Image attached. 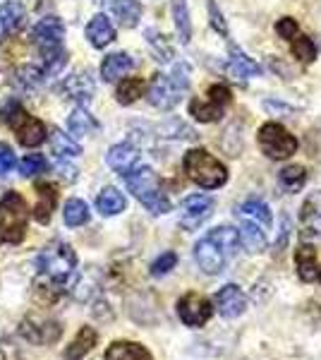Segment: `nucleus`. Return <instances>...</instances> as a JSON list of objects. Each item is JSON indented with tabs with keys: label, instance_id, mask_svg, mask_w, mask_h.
<instances>
[{
	"label": "nucleus",
	"instance_id": "obj_22",
	"mask_svg": "<svg viewBox=\"0 0 321 360\" xmlns=\"http://www.w3.org/2000/svg\"><path fill=\"white\" fill-rule=\"evenodd\" d=\"M96 341H98V332L94 327H81L77 336L72 339V344L65 348V360H81L96 346Z\"/></svg>",
	"mask_w": 321,
	"mask_h": 360
},
{
	"label": "nucleus",
	"instance_id": "obj_12",
	"mask_svg": "<svg viewBox=\"0 0 321 360\" xmlns=\"http://www.w3.org/2000/svg\"><path fill=\"white\" fill-rule=\"evenodd\" d=\"M214 197L209 195H190L188 200L180 205V226L185 231H197L214 214Z\"/></svg>",
	"mask_w": 321,
	"mask_h": 360
},
{
	"label": "nucleus",
	"instance_id": "obj_10",
	"mask_svg": "<svg viewBox=\"0 0 321 360\" xmlns=\"http://www.w3.org/2000/svg\"><path fill=\"white\" fill-rule=\"evenodd\" d=\"M300 240L302 245H321V190H314L300 209Z\"/></svg>",
	"mask_w": 321,
	"mask_h": 360
},
{
	"label": "nucleus",
	"instance_id": "obj_4",
	"mask_svg": "<svg viewBox=\"0 0 321 360\" xmlns=\"http://www.w3.org/2000/svg\"><path fill=\"white\" fill-rule=\"evenodd\" d=\"M39 274H44L53 286L60 288L63 283H67L77 271V255L67 243H51L48 248H44L37 257Z\"/></svg>",
	"mask_w": 321,
	"mask_h": 360
},
{
	"label": "nucleus",
	"instance_id": "obj_35",
	"mask_svg": "<svg viewBox=\"0 0 321 360\" xmlns=\"http://www.w3.org/2000/svg\"><path fill=\"white\" fill-rule=\"evenodd\" d=\"M173 17H175V27H178L180 41L190 44L192 25H190V13H188V3H185V0H173Z\"/></svg>",
	"mask_w": 321,
	"mask_h": 360
},
{
	"label": "nucleus",
	"instance_id": "obj_43",
	"mask_svg": "<svg viewBox=\"0 0 321 360\" xmlns=\"http://www.w3.org/2000/svg\"><path fill=\"white\" fill-rule=\"evenodd\" d=\"M211 17H214V27L221 29V32L225 34V27H223V20H221V15H216V5L211 3Z\"/></svg>",
	"mask_w": 321,
	"mask_h": 360
},
{
	"label": "nucleus",
	"instance_id": "obj_7",
	"mask_svg": "<svg viewBox=\"0 0 321 360\" xmlns=\"http://www.w3.org/2000/svg\"><path fill=\"white\" fill-rule=\"evenodd\" d=\"M3 120L13 127L17 142L22 147H39L46 139V125L39 118L27 113V108L20 101H10L3 108Z\"/></svg>",
	"mask_w": 321,
	"mask_h": 360
},
{
	"label": "nucleus",
	"instance_id": "obj_38",
	"mask_svg": "<svg viewBox=\"0 0 321 360\" xmlns=\"http://www.w3.org/2000/svg\"><path fill=\"white\" fill-rule=\"evenodd\" d=\"M175 264H178V255H175V252H163L161 257L151 264V276H166Z\"/></svg>",
	"mask_w": 321,
	"mask_h": 360
},
{
	"label": "nucleus",
	"instance_id": "obj_8",
	"mask_svg": "<svg viewBox=\"0 0 321 360\" xmlns=\"http://www.w3.org/2000/svg\"><path fill=\"white\" fill-rule=\"evenodd\" d=\"M259 147L268 159H290L297 152V139L295 135H290L283 125L278 123H266L259 130Z\"/></svg>",
	"mask_w": 321,
	"mask_h": 360
},
{
	"label": "nucleus",
	"instance_id": "obj_6",
	"mask_svg": "<svg viewBox=\"0 0 321 360\" xmlns=\"http://www.w3.org/2000/svg\"><path fill=\"white\" fill-rule=\"evenodd\" d=\"M29 224V207L17 193H8L0 200V243L17 245L25 240Z\"/></svg>",
	"mask_w": 321,
	"mask_h": 360
},
{
	"label": "nucleus",
	"instance_id": "obj_11",
	"mask_svg": "<svg viewBox=\"0 0 321 360\" xmlns=\"http://www.w3.org/2000/svg\"><path fill=\"white\" fill-rule=\"evenodd\" d=\"M214 315V305L207 295L202 293H185L178 300V317L183 319L185 327H204V324L211 319Z\"/></svg>",
	"mask_w": 321,
	"mask_h": 360
},
{
	"label": "nucleus",
	"instance_id": "obj_23",
	"mask_svg": "<svg viewBox=\"0 0 321 360\" xmlns=\"http://www.w3.org/2000/svg\"><path fill=\"white\" fill-rule=\"evenodd\" d=\"M237 217H240V221H254V224L264 226V229H271V221H273L268 205L261 200H256V197L254 200H247L240 209H237Z\"/></svg>",
	"mask_w": 321,
	"mask_h": 360
},
{
	"label": "nucleus",
	"instance_id": "obj_29",
	"mask_svg": "<svg viewBox=\"0 0 321 360\" xmlns=\"http://www.w3.org/2000/svg\"><path fill=\"white\" fill-rule=\"evenodd\" d=\"M25 17H27L25 8L20 3H15V0H8V3L0 5V27L8 34H15L17 29H22Z\"/></svg>",
	"mask_w": 321,
	"mask_h": 360
},
{
	"label": "nucleus",
	"instance_id": "obj_9",
	"mask_svg": "<svg viewBox=\"0 0 321 360\" xmlns=\"http://www.w3.org/2000/svg\"><path fill=\"white\" fill-rule=\"evenodd\" d=\"M230 89L225 84H214L207 91V98H195L190 103V113L195 115L199 123H216L223 118L225 108L230 106Z\"/></svg>",
	"mask_w": 321,
	"mask_h": 360
},
{
	"label": "nucleus",
	"instance_id": "obj_41",
	"mask_svg": "<svg viewBox=\"0 0 321 360\" xmlns=\"http://www.w3.org/2000/svg\"><path fill=\"white\" fill-rule=\"evenodd\" d=\"M15 154L13 149L8 147L5 142H0V176H5V173H10L15 168Z\"/></svg>",
	"mask_w": 321,
	"mask_h": 360
},
{
	"label": "nucleus",
	"instance_id": "obj_5",
	"mask_svg": "<svg viewBox=\"0 0 321 360\" xmlns=\"http://www.w3.org/2000/svg\"><path fill=\"white\" fill-rule=\"evenodd\" d=\"M125 185L151 214L171 212V200H168L166 193L161 190L159 178H156V173L151 171V168L139 166V168H134V171L125 173Z\"/></svg>",
	"mask_w": 321,
	"mask_h": 360
},
{
	"label": "nucleus",
	"instance_id": "obj_15",
	"mask_svg": "<svg viewBox=\"0 0 321 360\" xmlns=\"http://www.w3.org/2000/svg\"><path fill=\"white\" fill-rule=\"evenodd\" d=\"M214 300H216V310L228 319L240 317L244 312V307H247V295H244L242 288L235 286V283H225V286L216 293Z\"/></svg>",
	"mask_w": 321,
	"mask_h": 360
},
{
	"label": "nucleus",
	"instance_id": "obj_39",
	"mask_svg": "<svg viewBox=\"0 0 321 360\" xmlns=\"http://www.w3.org/2000/svg\"><path fill=\"white\" fill-rule=\"evenodd\" d=\"M41 75H44V72H41L39 68H32V65L22 68L20 72H17V77H20L17 82H22V84L27 86V89H34V86L41 84Z\"/></svg>",
	"mask_w": 321,
	"mask_h": 360
},
{
	"label": "nucleus",
	"instance_id": "obj_24",
	"mask_svg": "<svg viewBox=\"0 0 321 360\" xmlns=\"http://www.w3.org/2000/svg\"><path fill=\"white\" fill-rule=\"evenodd\" d=\"M132 68H134V60L127 53H110L101 65V77L106 79V82H115V79L125 77Z\"/></svg>",
	"mask_w": 321,
	"mask_h": 360
},
{
	"label": "nucleus",
	"instance_id": "obj_37",
	"mask_svg": "<svg viewBox=\"0 0 321 360\" xmlns=\"http://www.w3.org/2000/svg\"><path fill=\"white\" fill-rule=\"evenodd\" d=\"M293 56L297 60L302 63H309L314 60V56H317V49H314V41L309 37H295L293 39Z\"/></svg>",
	"mask_w": 321,
	"mask_h": 360
},
{
	"label": "nucleus",
	"instance_id": "obj_21",
	"mask_svg": "<svg viewBox=\"0 0 321 360\" xmlns=\"http://www.w3.org/2000/svg\"><path fill=\"white\" fill-rule=\"evenodd\" d=\"M86 39H89V44L96 46V49H106V46L113 41L115 29L106 15H96L94 20L86 25Z\"/></svg>",
	"mask_w": 321,
	"mask_h": 360
},
{
	"label": "nucleus",
	"instance_id": "obj_19",
	"mask_svg": "<svg viewBox=\"0 0 321 360\" xmlns=\"http://www.w3.org/2000/svg\"><path fill=\"white\" fill-rule=\"evenodd\" d=\"M266 231L268 229H264V226H259L254 221H242L240 231H237V236H240V245L247 250L249 255L261 252V250L266 248V243H268Z\"/></svg>",
	"mask_w": 321,
	"mask_h": 360
},
{
	"label": "nucleus",
	"instance_id": "obj_20",
	"mask_svg": "<svg viewBox=\"0 0 321 360\" xmlns=\"http://www.w3.org/2000/svg\"><path fill=\"white\" fill-rule=\"evenodd\" d=\"M106 360H154L149 348L134 341H113L106 351Z\"/></svg>",
	"mask_w": 321,
	"mask_h": 360
},
{
	"label": "nucleus",
	"instance_id": "obj_31",
	"mask_svg": "<svg viewBox=\"0 0 321 360\" xmlns=\"http://www.w3.org/2000/svg\"><path fill=\"white\" fill-rule=\"evenodd\" d=\"M51 147H53L58 159H72V156L81 154V147L77 144V139L65 135V132H60V130H55L53 135H51Z\"/></svg>",
	"mask_w": 321,
	"mask_h": 360
},
{
	"label": "nucleus",
	"instance_id": "obj_27",
	"mask_svg": "<svg viewBox=\"0 0 321 360\" xmlns=\"http://www.w3.org/2000/svg\"><path fill=\"white\" fill-rule=\"evenodd\" d=\"M110 10H113L115 20H118L122 27H137L139 17H142V5H139L137 0H113Z\"/></svg>",
	"mask_w": 321,
	"mask_h": 360
},
{
	"label": "nucleus",
	"instance_id": "obj_36",
	"mask_svg": "<svg viewBox=\"0 0 321 360\" xmlns=\"http://www.w3.org/2000/svg\"><path fill=\"white\" fill-rule=\"evenodd\" d=\"M46 168H48V161H46L41 154H29V156H25V159L20 161V173L25 178L39 176V173H44Z\"/></svg>",
	"mask_w": 321,
	"mask_h": 360
},
{
	"label": "nucleus",
	"instance_id": "obj_16",
	"mask_svg": "<svg viewBox=\"0 0 321 360\" xmlns=\"http://www.w3.org/2000/svg\"><path fill=\"white\" fill-rule=\"evenodd\" d=\"M58 207V188L48 180H41L37 183V209H34V217L39 224H48L51 214Z\"/></svg>",
	"mask_w": 321,
	"mask_h": 360
},
{
	"label": "nucleus",
	"instance_id": "obj_44",
	"mask_svg": "<svg viewBox=\"0 0 321 360\" xmlns=\"http://www.w3.org/2000/svg\"><path fill=\"white\" fill-rule=\"evenodd\" d=\"M319 281H321V271H319Z\"/></svg>",
	"mask_w": 321,
	"mask_h": 360
},
{
	"label": "nucleus",
	"instance_id": "obj_14",
	"mask_svg": "<svg viewBox=\"0 0 321 360\" xmlns=\"http://www.w3.org/2000/svg\"><path fill=\"white\" fill-rule=\"evenodd\" d=\"M180 91L183 89L175 84V79L171 75H156L149 86V101H151V106L161 108V111H168V108H173L175 103L180 101Z\"/></svg>",
	"mask_w": 321,
	"mask_h": 360
},
{
	"label": "nucleus",
	"instance_id": "obj_42",
	"mask_svg": "<svg viewBox=\"0 0 321 360\" xmlns=\"http://www.w3.org/2000/svg\"><path fill=\"white\" fill-rule=\"evenodd\" d=\"M288 238H290V219L283 217L281 219V236H278V243L273 245V250H276V252H281V250L285 248V243H288Z\"/></svg>",
	"mask_w": 321,
	"mask_h": 360
},
{
	"label": "nucleus",
	"instance_id": "obj_34",
	"mask_svg": "<svg viewBox=\"0 0 321 360\" xmlns=\"http://www.w3.org/2000/svg\"><path fill=\"white\" fill-rule=\"evenodd\" d=\"M278 180H281V188L285 193H297V190L305 188L307 171L302 166H285L281 171V176H278Z\"/></svg>",
	"mask_w": 321,
	"mask_h": 360
},
{
	"label": "nucleus",
	"instance_id": "obj_18",
	"mask_svg": "<svg viewBox=\"0 0 321 360\" xmlns=\"http://www.w3.org/2000/svg\"><path fill=\"white\" fill-rule=\"evenodd\" d=\"M63 91H65L70 98H74L79 106H86V103L91 101V96H94V82H91V77L86 72H79L65 79Z\"/></svg>",
	"mask_w": 321,
	"mask_h": 360
},
{
	"label": "nucleus",
	"instance_id": "obj_40",
	"mask_svg": "<svg viewBox=\"0 0 321 360\" xmlns=\"http://www.w3.org/2000/svg\"><path fill=\"white\" fill-rule=\"evenodd\" d=\"M276 32H278V37H281V39L293 41V39L297 37V22L293 20V17H283V20H278Z\"/></svg>",
	"mask_w": 321,
	"mask_h": 360
},
{
	"label": "nucleus",
	"instance_id": "obj_2",
	"mask_svg": "<svg viewBox=\"0 0 321 360\" xmlns=\"http://www.w3.org/2000/svg\"><path fill=\"white\" fill-rule=\"evenodd\" d=\"M63 39H65V25L58 17H44L32 29V41L39 49L41 63L46 72H60L65 65V51H63Z\"/></svg>",
	"mask_w": 321,
	"mask_h": 360
},
{
	"label": "nucleus",
	"instance_id": "obj_33",
	"mask_svg": "<svg viewBox=\"0 0 321 360\" xmlns=\"http://www.w3.org/2000/svg\"><path fill=\"white\" fill-rule=\"evenodd\" d=\"M63 217H65L67 226L77 229V226H84L86 221H89V207H86L84 200H77V197H72V200L65 202V212H63Z\"/></svg>",
	"mask_w": 321,
	"mask_h": 360
},
{
	"label": "nucleus",
	"instance_id": "obj_32",
	"mask_svg": "<svg viewBox=\"0 0 321 360\" xmlns=\"http://www.w3.org/2000/svg\"><path fill=\"white\" fill-rule=\"evenodd\" d=\"M144 89H147L144 79H139V77H127V79H122V82L118 84L115 98H118V103H122V106H130V103H134L139 96L144 94Z\"/></svg>",
	"mask_w": 321,
	"mask_h": 360
},
{
	"label": "nucleus",
	"instance_id": "obj_28",
	"mask_svg": "<svg viewBox=\"0 0 321 360\" xmlns=\"http://www.w3.org/2000/svg\"><path fill=\"white\" fill-rule=\"evenodd\" d=\"M228 72L232 75L235 79H249V77H256L261 72L259 65L242 53V51L232 49V56H230V63H228Z\"/></svg>",
	"mask_w": 321,
	"mask_h": 360
},
{
	"label": "nucleus",
	"instance_id": "obj_26",
	"mask_svg": "<svg viewBox=\"0 0 321 360\" xmlns=\"http://www.w3.org/2000/svg\"><path fill=\"white\" fill-rule=\"evenodd\" d=\"M125 207H127V200L118 188H103L101 195L96 197V209L103 217H115V214H120Z\"/></svg>",
	"mask_w": 321,
	"mask_h": 360
},
{
	"label": "nucleus",
	"instance_id": "obj_3",
	"mask_svg": "<svg viewBox=\"0 0 321 360\" xmlns=\"http://www.w3.org/2000/svg\"><path fill=\"white\" fill-rule=\"evenodd\" d=\"M183 168L192 183L204 190H218L228 183V168L207 149H190L183 159Z\"/></svg>",
	"mask_w": 321,
	"mask_h": 360
},
{
	"label": "nucleus",
	"instance_id": "obj_30",
	"mask_svg": "<svg viewBox=\"0 0 321 360\" xmlns=\"http://www.w3.org/2000/svg\"><path fill=\"white\" fill-rule=\"evenodd\" d=\"M67 127H70V132H72V137H86L94 130H98V123L94 120V115H89V111H86L84 106H79L70 113Z\"/></svg>",
	"mask_w": 321,
	"mask_h": 360
},
{
	"label": "nucleus",
	"instance_id": "obj_17",
	"mask_svg": "<svg viewBox=\"0 0 321 360\" xmlns=\"http://www.w3.org/2000/svg\"><path fill=\"white\" fill-rule=\"evenodd\" d=\"M106 161H108V166L113 168V171H118L120 176H125V173H130V171L137 168L139 152L132 147V144H115V147L108 149Z\"/></svg>",
	"mask_w": 321,
	"mask_h": 360
},
{
	"label": "nucleus",
	"instance_id": "obj_25",
	"mask_svg": "<svg viewBox=\"0 0 321 360\" xmlns=\"http://www.w3.org/2000/svg\"><path fill=\"white\" fill-rule=\"evenodd\" d=\"M295 266L302 281H314L317 271V250L312 245H300L295 250Z\"/></svg>",
	"mask_w": 321,
	"mask_h": 360
},
{
	"label": "nucleus",
	"instance_id": "obj_1",
	"mask_svg": "<svg viewBox=\"0 0 321 360\" xmlns=\"http://www.w3.org/2000/svg\"><path fill=\"white\" fill-rule=\"evenodd\" d=\"M237 245H240L237 231L230 226H218V229L209 231L195 245V259L204 274L216 276L228 266L232 255L237 252Z\"/></svg>",
	"mask_w": 321,
	"mask_h": 360
},
{
	"label": "nucleus",
	"instance_id": "obj_13",
	"mask_svg": "<svg viewBox=\"0 0 321 360\" xmlns=\"http://www.w3.org/2000/svg\"><path fill=\"white\" fill-rule=\"evenodd\" d=\"M20 334L25 336L27 341H32V344L48 346V344H55L63 336V327L58 322H53V319L29 315L25 317V322L20 324Z\"/></svg>",
	"mask_w": 321,
	"mask_h": 360
}]
</instances>
